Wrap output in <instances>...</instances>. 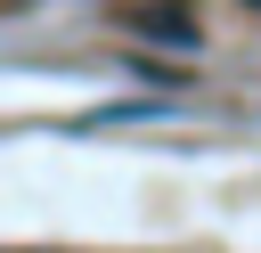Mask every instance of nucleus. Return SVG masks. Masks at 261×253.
Here are the masks:
<instances>
[{
	"instance_id": "nucleus-1",
	"label": "nucleus",
	"mask_w": 261,
	"mask_h": 253,
	"mask_svg": "<svg viewBox=\"0 0 261 253\" xmlns=\"http://www.w3.org/2000/svg\"><path fill=\"white\" fill-rule=\"evenodd\" d=\"M130 33H155V41H196V16H188V8H130Z\"/></svg>"
},
{
	"instance_id": "nucleus-2",
	"label": "nucleus",
	"mask_w": 261,
	"mask_h": 253,
	"mask_svg": "<svg viewBox=\"0 0 261 253\" xmlns=\"http://www.w3.org/2000/svg\"><path fill=\"white\" fill-rule=\"evenodd\" d=\"M253 8H261V0H253Z\"/></svg>"
}]
</instances>
